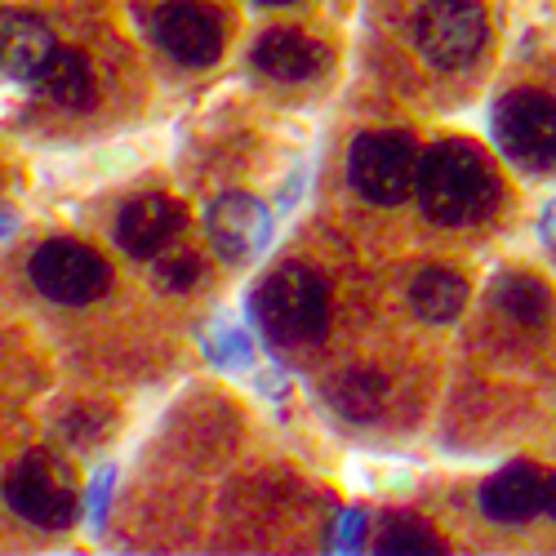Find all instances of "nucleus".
<instances>
[{
    "label": "nucleus",
    "mask_w": 556,
    "mask_h": 556,
    "mask_svg": "<svg viewBox=\"0 0 556 556\" xmlns=\"http://www.w3.org/2000/svg\"><path fill=\"white\" fill-rule=\"evenodd\" d=\"M112 485H116V468H99V472H94V481L85 485V513H89V521H94V530L108 521Z\"/></svg>",
    "instance_id": "nucleus-22"
},
{
    "label": "nucleus",
    "mask_w": 556,
    "mask_h": 556,
    "mask_svg": "<svg viewBox=\"0 0 556 556\" xmlns=\"http://www.w3.org/2000/svg\"><path fill=\"white\" fill-rule=\"evenodd\" d=\"M250 320L276 356H307L330 334V286L307 263H281L250 294Z\"/></svg>",
    "instance_id": "nucleus-2"
},
{
    "label": "nucleus",
    "mask_w": 556,
    "mask_h": 556,
    "mask_svg": "<svg viewBox=\"0 0 556 556\" xmlns=\"http://www.w3.org/2000/svg\"><path fill=\"white\" fill-rule=\"evenodd\" d=\"M31 286L54 299V303H67V307H85L108 294L112 286V267L99 250H89L80 241H45L36 254H31Z\"/></svg>",
    "instance_id": "nucleus-7"
},
{
    "label": "nucleus",
    "mask_w": 556,
    "mask_h": 556,
    "mask_svg": "<svg viewBox=\"0 0 556 556\" xmlns=\"http://www.w3.org/2000/svg\"><path fill=\"white\" fill-rule=\"evenodd\" d=\"M250 63L258 67V76L267 80H281V85H299V80H312L330 67V50L320 45L316 36L307 31H294V27H271L254 40L250 50Z\"/></svg>",
    "instance_id": "nucleus-11"
},
{
    "label": "nucleus",
    "mask_w": 556,
    "mask_h": 556,
    "mask_svg": "<svg viewBox=\"0 0 556 556\" xmlns=\"http://www.w3.org/2000/svg\"><path fill=\"white\" fill-rule=\"evenodd\" d=\"M201 276H205V263L197 254H174V258H161L156 263V286L161 290H174V294L192 290Z\"/></svg>",
    "instance_id": "nucleus-20"
},
{
    "label": "nucleus",
    "mask_w": 556,
    "mask_h": 556,
    "mask_svg": "<svg viewBox=\"0 0 556 556\" xmlns=\"http://www.w3.org/2000/svg\"><path fill=\"white\" fill-rule=\"evenodd\" d=\"M205 237L223 263H250L271 241V210L250 192H223L205 210Z\"/></svg>",
    "instance_id": "nucleus-9"
},
{
    "label": "nucleus",
    "mask_w": 556,
    "mask_h": 556,
    "mask_svg": "<svg viewBox=\"0 0 556 556\" xmlns=\"http://www.w3.org/2000/svg\"><path fill=\"white\" fill-rule=\"evenodd\" d=\"M31 85L40 89V99H45V103L67 108V112H80V108L94 103V67H89L85 54H76V50H59V45H54V54L45 59V67L36 72Z\"/></svg>",
    "instance_id": "nucleus-14"
},
{
    "label": "nucleus",
    "mask_w": 556,
    "mask_h": 556,
    "mask_svg": "<svg viewBox=\"0 0 556 556\" xmlns=\"http://www.w3.org/2000/svg\"><path fill=\"white\" fill-rule=\"evenodd\" d=\"M477 503H481V513L498 526L530 521L547 507V477L534 468V463L517 458V463H507V468H498L490 481H481Z\"/></svg>",
    "instance_id": "nucleus-12"
},
{
    "label": "nucleus",
    "mask_w": 556,
    "mask_h": 556,
    "mask_svg": "<svg viewBox=\"0 0 556 556\" xmlns=\"http://www.w3.org/2000/svg\"><path fill=\"white\" fill-rule=\"evenodd\" d=\"M375 547L379 552H445V543L428 530V521H419L414 513H388Z\"/></svg>",
    "instance_id": "nucleus-18"
},
{
    "label": "nucleus",
    "mask_w": 556,
    "mask_h": 556,
    "mask_svg": "<svg viewBox=\"0 0 556 556\" xmlns=\"http://www.w3.org/2000/svg\"><path fill=\"white\" fill-rule=\"evenodd\" d=\"M5 503L36 530H67L80 513V490L59 454L36 450L23 454L5 477Z\"/></svg>",
    "instance_id": "nucleus-5"
},
{
    "label": "nucleus",
    "mask_w": 556,
    "mask_h": 556,
    "mask_svg": "<svg viewBox=\"0 0 556 556\" xmlns=\"http://www.w3.org/2000/svg\"><path fill=\"white\" fill-rule=\"evenodd\" d=\"M254 5H299V0H254Z\"/></svg>",
    "instance_id": "nucleus-26"
},
{
    "label": "nucleus",
    "mask_w": 556,
    "mask_h": 556,
    "mask_svg": "<svg viewBox=\"0 0 556 556\" xmlns=\"http://www.w3.org/2000/svg\"><path fill=\"white\" fill-rule=\"evenodd\" d=\"M326 401L352 424H375L379 409L388 405V379L379 369H343L326 383Z\"/></svg>",
    "instance_id": "nucleus-17"
},
{
    "label": "nucleus",
    "mask_w": 556,
    "mask_h": 556,
    "mask_svg": "<svg viewBox=\"0 0 556 556\" xmlns=\"http://www.w3.org/2000/svg\"><path fill=\"white\" fill-rule=\"evenodd\" d=\"M419 138L409 129H365L348 148V182L369 205H401L419 174Z\"/></svg>",
    "instance_id": "nucleus-4"
},
{
    "label": "nucleus",
    "mask_w": 556,
    "mask_h": 556,
    "mask_svg": "<svg viewBox=\"0 0 556 556\" xmlns=\"http://www.w3.org/2000/svg\"><path fill=\"white\" fill-rule=\"evenodd\" d=\"M10 231H14V214H10V210H0V241H5Z\"/></svg>",
    "instance_id": "nucleus-25"
},
{
    "label": "nucleus",
    "mask_w": 556,
    "mask_h": 556,
    "mask_svg": "<svg viewBox=\"0 0 556 556\" xmlns=\"http://www.w3.org/2000/svg\"><path fill=\"white\" fill-rule=\"evenodd\" d=\"M539 227H543V237L556 245V201H547V210H543V218H539Z\"/></svg>",
    "instance_id": "nucleus-23"
},
{
    "label": "nucleus",
    "mask_w": 556,
    "mask_h": 556,
    "mask_svg": "<svg viewBox=\"0 0 556 556\" xmlns=\"http://www.w3.org/2000/svg\"><path fill=\"white\" fill-rule=\"evenodd\" d=\"M490 299L521 330H543L552 320V312H556L547 281H539L534 271H503L494 281V290H490Z\"/></svg>",
    "instance_id": "nucleus-16"
},
{
    "label": "nucleus",
    "mask_w": 556,
    "mask_h": 556,
    "mask_svg": "<svg viewBox=\"0 0 556 556\" xmlns=\"http://www.w3.org/2000/svg\"><path fill=\"white\" fill-rule=\"evenodd\" d=\"M485 40H490V14L477 0H428L414 14V50L441 72L472 63L485 50Z\"/></svg>",
    "instance_id": "nucleus-6"
},
{
    "label": "nucleus",
    "mask_w": 556,
    "mask_h": 556,
    "mask_svg": "<svg viewBox=\"0 0 556 556\" xmlns=\"http://www.w3.org/2000/svg\"><path fill=\"white\" fill-rule=\"evenodd\" d=\"M490 143L521 174L556 169V99L543 89H513L490 108Z\"/></svg>",
    "instance_id": "nucleus-3"
},
{
    "label": "nucleus",
    "mask_w": 556,
    "mask_h": 556,
    "mask_svg": "<svg viewBox=\"0 0 556 556\" xmlns=\"http://www.w3.org/2000/svg\"><path fill=\"white\" fill-rule=\"evenodd\" d=\"M369 539V513L365 507H343L330 530V552H361Z\"/></svg>",
    "instance_id": "nucleus-21"
},
{
    "label": "nucleus",
    "mask_w": 556,
    "mask_h": 556,
    "mask_svg": "<svg viewBox=\"0 0 556 556\" xmlns=\"http://www.w3.org/2000/svg\"><path fill=\"white\" fill-rule=\"evenodd\" d=\"M152 36L182 67H214L227 45L223 14L205 0H165L152 14Z\"/></svg>",
    "instance_id": "nucleus-8"
},
{
    "label": "nucleus",
    "mask_w": 556,
    "mask_h": 556,
    "mask_svg": "<svg viewBox=\"0 0 556 556\" xmlns=\"http://www.w3.org/2000/svg\"><path fill=\"white\" fill-rule=\"evenodd\" d=\"M205 356H210L218 369H250V365H254V343H250L245 330L223 326V330H214V334L205 339Z\"/></svg>",
    "instance_id": "nucleus-19"
},
{
    "label": "nucleus",
    "mask_w": 556,
    "mask_h": 556,
    "mask_svg": "<svg viewBox=\"0 0 556 556\" xmlns=\"http://www.w3.org/2000/svg\"><path fill=\"white\" fill-rule=\"evenodd\" d=\"M414 197H419L424 218H432L437 227H468V223H481L494 214L503 182L477 143L441 138V143H432L419 156Z\"/></svg>",
    "instance_id": "nucleus-1"
},
{
    "label": "nucleus",
    "mask_w": 556,
    "mask_h": 556,
    "mask_svg": "<svg viewBox=\"0 0 556 556\" xmlns=\"http://www.w3.org/2000/svg\"><path fill=\"white\" fill-rule=\"evenodd\" d=\"M468 281L454 271V267H424L419 276L409 281V307L419 320H428V326H450V320L463 316V307H468Z\"/></svg>",
    "instance_id": "nucleus-15"
},
{
    "label": "nucleus",
    "mask_w": 556,
    "mask_h": 556,
    "mask_svg": "<svg viewBox=\"0 0 556 556\" xmlns=\"http://www.w3.org/2000/svg\"><path fill=\"white\" fill-rule=\"evenodd\" d=\"M543 513L556 521V477H547V507H543Z\"/></svg>",
    "instance_id": "nucleus-24"
},
{
    "label": "nucleus",
    "mask_w": 556,
    "mask_h": 556,
    "mask_svg": "<svg viewBox=\"0 0 556 556\" xmlns=\"http://www.w3.org/2000/svg\"><path fill=\"white\" fill-rule=\"evenodd\" d=\"M182 223H188V214H182V205L174 197H161V192L134 197L116 214V245L129 258H161L182 231Z\"/></svg>",
    "instance_id": "nucleus-10"
},
{
    "label": "nucleus",
    "mask_w": 556,
    "mask_h": 556,
    "mask_svg": "<svg viewBox=\"0 0 556 556\" xmlns=\"http://www.w3.org/2000/svg\"><path fill=\"white\" fill-rule=\"evenodd\" d=\"M54 54V31L31 10H0V72L14 80H36Z\"/></svg>",
    "instance_id": "nucleus-13"
}]
</instances>
